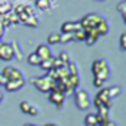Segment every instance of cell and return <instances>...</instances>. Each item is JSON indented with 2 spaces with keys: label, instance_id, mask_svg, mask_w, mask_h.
I'll return each instance as SVG.
<instances>
[{
  "label": "cell",
  "instance_id": "83f0119b",
  "mask_svg": "<svg viewBox=\"0 0 126 126\" xmlns=\"http://www.w3.org/2000/svg\"><path fill=\"white\" fill-rule=\"evenodd\" d=\"M68 43V42H73V33H65V34H61L59 37V43Z\"/></svg>",
  "mask_w": 126,
  "mask_h": 126
},
{
  "label": "cell",
  "instance_id": "30bf717a",
  "mask_svg": "<svg viewBox=\"0 0 126 126\" xmlns=\"http://www.w3.org/2000/svg\"><path fill=\"white\" fill-rule=\"evenodd\" d=\"M25 85V79H18V80H9L6 82L5 85V89L8 92H15V91H19L22 86Z\"/></svg>",
  "mask_w": 126,
  "mask_h": 126
},
{
  "label": "cell",
  "instance_id": "6da1fadb",
  "mask_svg": "<svg viewBox=\"0 0 126 126\" xmlns=\"http://www.w3.org/2000/svg\"><path fill=\"white\" fill-rule=\"evenodd\" d=\"M91 70H92V74L95 77H99L104 82L110 77V67H108L105 59H96V61H94L92 65H91Z\"/></svg>",
  "mask_w": 126,
  "mask_h": 126
},
{
  "label": "cell",
  "instance_id": "d6986e66",
  "mask_svg": "<svg viewBox=\"0 0 126 126\" xmlns=\"http://www.w3.org/2000/svg\"><path fill=\"white\" fill-rule=\"evenodd\" d=\"M85 125L86 126H95V125H98L96 123V114L95 113H88L86 117H85Z\"/></svg>",
  "mask_w": 126,
  "mask_h": 126
},
{
  "label": "cell",
  "instance_id": "484cf974",
  "mask_svg": "<svg viewBox=\"0 0 126 126\" xmlns=\"http://www.w3.org/2000/svg\"><path fill=\"white\" fill-rule=\"evenodd\" d=\"M58 59L62 62L64 65H67L68 62H70V53L68 52H65V50H62L61 53H59V56H58Z\"/></svg>",
  "mask_w": 126,
  "mask_h": 126
},
{
  "label": "cell",
  "instance_id": "e0dca14e",
  "mask_svg": "<svg viewBox=\"0 0 126 126\" xmlns=\"http://www.w3.org/2000/svg\"><path fill=\"white\" fill-rule=\"evenodd\" d=\"M96 98L104 104V102H107L108 99H110V96H108V89L107 88H101L99 91H98V94H96Z\"/></svg>",
  "mask_w": 126,
  "mask_h": 126
},
{
  "label": "cell",
  "instance_id": "7bdbcfd3",
  "mask_svg": "<svg viewBox=\"0 0 126 126\" xmlns=\"http://www.w3.org/2000/svg\"><path fill=\"white\" fill-rule=\"evenodd\" d=\"M2 101H3V95L0 94V104H2Z\"/></svg>",
  "mask_w": 126,
  "mask_h": 126
},
{
  "label": "cell",
  "instance_id": "b9f144b4",
  "mask_svg": "<svg viewBox=\"0 0 126 126\" xmlns=\"http://www.w3.org/2000/svg\"><path fill=\"white\" fill-rule=\"evenodd\" d=\"M45 126H58V125H55V123H46Z\"/></svg>",
  "mask_w": 126,
  "mask_h": 126
},
{
  "label": "cell",
  "instance_id": "8fae6325",
  "mask_svg": "<svg viewBox=\"0 0 126 126\" xmlns=\"http://www.w3.org/2000/svg\"><path fill=\"white\" fill-rule=\"evenodd\" d=\"M85 31V34H86V39H85V43L88 45V46H92L96 40H98V33H96V30L95 28H86V30H83Z\"/></svg>",
  "mask_w": 126,
  "mask_h": 126
},
{
  "label": "cell",
  "instance_id": "7c38bea8",
  "mask_svg": "<svg viewBox=\"0 0 126 126\" xmlns=\"http://www.w3.org/2000/svg\"><path fill=\"white\" fill-rule=\"evenodd\" d=\"M36 53L39 55V58H40L42 61H45V59H47V58L52 56V52H50L49 45H39L37 49H36Z\"/></svg>",
  "mask_w": 126,
  "mask_h": 126
},
{
  "label": "cell",
  "instance_id": "8d00e7d4",
  "mask_svg": "<svg viewBox=\"0 0 126 126\" xmlns=\"http://www.w3.org/2000/svg\"><path fill=\"white\" fill-rule=\"evenodd\" d=\"M104 107H105L107 110H110V108L113 107V99H108L107 102H104Z\"/></svg>",
  "mask_w": 126,
  "mask_h": 126
},
{
  "label": "cell",
  "instance_id": "5b68a950",
  "mask_svg": "<svg viewBox=\"0 0 126 126\" xmlns=\"http://www.w3.org/2000/svg\"><path fill=\"white\" fill-rule=\"evenodd\" d=\"M3 74V77L9 82V80H18V79H24V74L21 70L15 68V67H5L2 71H0Z\"/></svg>",
  "mask_w": 126,
  "mask_h": 126
},
{
  "label": "cell",
  "instance_id": "ee69618b",
  "mask_svg": "<svg viewBox=\"0 0 126 126\" xmlns=\"http://www.w3.org/2000/svg\"><path fill=\"white\" fill-rule=\"evenodd\" d=\"M98 2H104V0H98Z\"/></svg>",
  "mask_w": 126,
  "mask_h": 126
},
{
  "label": "cell",
  "instance_id": "ab89813d",
  "mask_svg": "<svg viewBox=\"0 0 126 126\" xmlns=\"http://www.w3.org/2000/svg\"><path fill=\"white\" fill-rule=\"evenodd\" d=\"M104 126H117V125H116V123H114L113 120H108V122H107V123H105Z\"/></svg>",
  "mask_w": 126,
  "mask_h": 126
},
{
  "label": "cell",
  "instance_id": "60d3db41",
  "mask_svg": "<svg viewBox=\"0 0 126 126\" xmlns=\"http://www.w3.org/2000/svg\"><path fill=\"white\" fill-rule=\"evenodd\" d=\"M24 126H37V125H34V123H25Z\"/></svg>",
  "mask_w": 126,
  "mask_h": 126
},
{
  "label": "cell",
  "instance_id": "d590c367",
  "mask_svg": "<svg viewBox=\"0 0 126 126\" xmlns=\"http://www.w3.org/2000/svg\"><path fill=\"white\" fill-rule=\"evenodd\" d=\"M12 12H14L15 15H18V14H21V12H24V5H18V6H16V8H15V9L12 11Z\"/></svg>",
  "mask_w": 126,
  "mask_h": 126
},
{
  "label": "cell",
  "instance_id": "d6a6232c",
  "mask_svg": "<svg viewBox=\"0 0 126 126\" xmlns=\"http://www.w3.org/2000/svg\"><path fill=\"white\" fill-rule=\"evenodd\" d=\"M94 85H95L96 88H99V89H101V88H104V80H102V79H99V77H95V79H94Z\"/></svg>",
  "mask_w": 126,
  "mask_h": 126
},
{
  "label": "cell",
  "instance_id": "ba28073f",
  "mask_svg": "<svg viewBox=\"0 0 126 126\" xmlns=\"http://www.w3.org/2000/svg\"><path fill=\"white\" fill-rule=\"evenodd\" d=\"M80 24L79 21H65L64 24L61 25V34H65V33H74L77 30H80Z\"/></svg>",
  "mask_w": 126,
  "mask_h": 126
},
{
  "label": "cell",
  "instance_id": "277c9868",
  "mask_svg": "<svg viewBox=\"0 0 126 126\" xmlns=\"http://www.w3.org/2000/svg\"><path fill=\"white\" fill-rule=\"evenodd\" d=\"M99 19H101V16L98 14H88V15H85L79 21V24H80V27L83 30H86V28H95V25L98 24Z\"/></svg>",
  "mask_w": 126,
  "mask_h": 126
},
{
  "label": "cell",
  "instance_id": "7a4b0ae2",
  "mask_svg": "<svg viewBox=\"0 0 126 126\" xmlns=\"http://www.w3.org/2000/svg\"><path fill=\"white\" fill-rule=\"evenodd\" d=\"M73 95H74V101H76V105H77L79 110H88L89 108L91 99H89V95L85 89L77 88V89H74Z\"/></svg>",
  "mask_w": 126,
  "mask_h": 126
},
{
  "label": "cell",
  "instance_id": "9a60e30c",
  "mask_svg": "<svg viewBox=\"0 0 126 126\" xmlns=\"http://www.w3.org/2000/svg\"><path fill=\"white\" fill-rule=\"evenodd\" d=\"M36 6L42 12H47L50 9V0H36Z\"/></svg>",
  "mask_w": 126,
  "mask_h": 126
},
{
  "label": "cell",
  "instance_id": "4dcf8cb0",
  "mask_svg": "<svg viewBox=\"0 0 126 126\" xmlns=\"http://www.w3.org/2000/svg\"><path fill=\"white\" fill-rule=\"evenodd\" d=\"M108 111L110 110H107L104 105H101V107H98V116H101V117H108Z\"/></svg>",
  "mask_w": 126,
  "mask_h": 126
},
{
  "label": "cell",
  "instance_id": "f6af8a7d",
  "mask_svg": "<svg viewBox=\"0 0 126 126\" xmlns=\"http://www.w3.org/2000/svg\"><path fill=\"white\" fill-rule=\"evenodd\" d=\"M95 126H99V125H95Z\"/></svg>",
  "mask_w": 126,
  "mask_h": 126
},
{
  "label": "cell",
  "instance_id": "1f68e13d",
  "mask_svg": "<svg viewBox=\"0 0 126 126\" xmlns=\"http://www.w3.org/2000/svg\"><path fill=\"white\" fill-rule=\"evenodd\" d=\"M120 49L126 50V33L120 34Z\"/></svg>",
  "mask_w": 126,
  "mask_h": 126
},
{
  "label": "cell",
  "instance_id": "74e56055",
  "mask_svg": "<svg viewBox=\"0 0 126 126\" xmlns=\"http://www.w3.org/2000/svg\"><path fill=\"white\" fill-rule=\"evenodd\" d=\"M94 105H95V107L98 108V107H101V105H104V104H102V102H101V101H99V99H98L96 96H95V99H94Z\"/></svg>",
  "mask_w": 126,
  "mask_h": 126
},
{
  "label": "cell",
  "instance_id": "2e32d148",
  "mask_svg": "<svg viewBox=\"0 0 126 126\" xmlns=\"http://www.w3.org/2000/svg\"><path fill=\"white\" fill-rule=\"evenodd\" d=\"M27 62H28L30 65H40L42 59L39 58V55H37L36 52H31V53L27 56Z\"/></svg>",
  "mask_w": 126,
  "mask_h": 126
},
{
  "label": "cell",
  "instance_id": "4316f807",
  "mask_svg": "<svg viewBox=\"0 0 126 126\" xmlns=\"http://www.w3.org/2000/svg\"><path fill=\"white\" fill-rule=\"evenodd\" d=\"M67 68H68V73H70V76H76V74H79V70H77V65H76V62H68L67 64Z\"/></svg>",
  "mask_w": 126,
  "mask_h": 126
},
{
  "label": "cell",
  "instance_id": "f546056e",
  "mask_svg": "<svg viewBox=\"0 0 126 126\" xmlns=\"http://www.w3.org/2000/svg\"><path fill=\"white\" fill-rule=\"evenodd\" d=\"M30 107H31V104H30L28 101H21V102H19V108H21V111L25 113V114H28Z\"/></svg>",
  "mask_w": 126,
  "mask_h": 126
},
{
  "label": "cell",
  "instance_id": "ac0fdd59",
  "mask_svg": "<svg viewBox=\"0 0 126 126\" xmlns=\"http://www.w3.org/2000/svg\"><path fill=\"white\" fill-rule=\"evenodd\" d=\"M52 62H53V56H50V58H47V59H45V61H42L40 62V67H42V70L43 71H49V70H52L53 68V64H52Z\"/></svg>",
  "mask_w": 126,
  "mask_h": 126
},
{
  "label": "cell",
  "instance_id": "5bb4252c",
  "mask_svg": "<svg viewBox=\"0 0 126 126\" xmlns=\"http://www.w3.org/2000/svg\"><path fill=\"white\" fill-rule=\"evenodd\" d=\"M11 46H12V52H14V59H16V61H21V59H24V53H22V50L19 49V45H18V42H12L11 43Z\"/></svg>",
  "mask_w": 126,
  "mask_h": 126
},
{
  "label": "cell",
  "instance_id": "f35d334b",
  "mask_svg": "<svg viewBox=\"0 0 126 126\" xmlns=\"http://www.w3.org/2000/svg\"><path fill=\"white\" fill-rule=\"evenodd\" d=\"M6 82H8V80L3 77V74H2V73H0V86H5V85H6Z\"/></svg>",
  "mask_w": 126,
  "mask_h": 126
},
{
  "label": "cell",
  "instance_id": "e575fe53",
  "mask_svg": "<svg viewBox=\"0 0 126 126\" xmlns=\"http://www.w3.org/2000/svg\"><path fill=\"white\" fill-rule=\"evenodd\" d=\"M52 64H53V68H61V67H64V64H62L58 58H53V62H52Z\"/></svg>",
  "mask_w": 126,
  "mask_h": 126
},
{
  "label": "cell",
  "instance_id": "836d02e7",
  "mask_svg": "<svg viewBox=\"0 0 126 126\" xmlns=\"http://www.w3.org/2000/svg\"><path fill=\"white\" fill-rule=\"evenodd\" d=\"M28 114H30V116H37V114H39V108L31 104V107H30V110H28Z\"/></svg>",
  "mask_w": 126,
  "mask_h": 126
},
{
  "label": "cell",
  "instance_id": "cb8c5ba5",
  "mask_svg": "<svg viewBox=\"0 0 126 126\" xmlns=\"http://www.w3.org/2000/svg\"><path fill=\"white\" fill-rule=\"evenodd\" d=\"M107 89H108V96H110V99H114L116 96L120 95V88H119V86H111V88H107Z\"/></svg>",
  "mask_w": 126,
  "mask_h": 126
},
{
  "label": "cell",
  "instance_id": "d4e9b609",
  "mask_svg": "<svg viewBox=\"0 0 126 126\" xmlns=\"http://www.w3.org/2000/svg\"><path fill=\"white\" fill-rule=\"evenodd\" d=\"M59 37H61V34H59V33H50V34L47 36V43H49V45L59 43Z\"/></svg>",
  "mask_w": 126,
  "mask_h": 126
},
{
  "label": "cell",
  "instance_id": "52a82bcc",
  "mask_svg": "<svg viewBox=\"0 0 126 126\" xmlns=\"http://www.w3.org/2000/svg\"><path fill=\"white\" fill-rule=\"evenodd\" d=\"M16 16H18L19 22H22L24 25H28V27H39V16H37V15L30 16V15L21 12V14H18Z\"/></svg>",
  "mask_w": 126,
  "mask_h": 126
},
{
  "label": "cell",
  "instance_id": "7402d4cb",
  "mask_svg": "<svg viewBox=\"0 0 126 126\" xmlns=\"http://www.w3.org/2000/svg\"><path fill=\"white\" fill-rule=\"evenodd\" d=\"M85 39H86V34H85L83 28H80V30H77V31H74V33H73V40H77V42H85Z\"/></svg>",
  "mask_w": 126,
  "mask_h": 126
},
{
  "label": "cell",
  "instance_id": "ffe728a7",
  "mask_svg": "<svg viewBox=\"0 0 126 126\" xmlns=\"http://www.w3.org/2000/svg\"><path fill=\"white\" fill-rule=\"evenodd\" d=\"M11 9H12V5H11L9 2H6V0L0 2V16L9 14V12H11Z\"/></svg>",
  "mask_w": 126,
  "mask_h": 126
},
{
  "label": "cell",
  "instance_id": "603a6c76",
  "mask_svg": "<svg viewBox=\"0 0 126 126\" xmlns=\"http://www.w3.org/2000/svg\"><path fill=\"white\" fill-rule=\"evenodd\" d=\"M68 82H70V85H71L73 89H77L79 85H80V76H79V74H76V76H68Z\"/></svg>",
  "mask_w": 126,
  "mask_h": 126
},
{
  "label": "cell",
  "instance_id": "f1b7e54d",
  "mask_svg": "<svg viewBox=\"0 0 126 126\" xmlns=\"http://www.w3.org/2000/svg\"><path fill=\"white\" fill-rule=\"evenodd\" d=\"M6 18H8V21H9V24H18L19 22V19H18V16L11 11L9 14H6Z\"/></svg>",
  "mask_w": 126,
  "mask_h": 126
},
{
  "label": "cell",
  "instance_id": "44dd1931",
  "mask_svg": "<svg viewBox=\"0 0 126 126\" xmlns=\"http://www.w3.org/2000/svg\"><path fill=\"white\" fill-rule=\"evenodd\" d=\"M117 11L120 12L122 18H123V22H126V0H122V2L117 5Z\"/></svg>",
  "mask_w": 126,
  "mask_h": 126
},
{
  "label": "cell",
  "instance_id": "8992f818",
  "mask_svg": "<svg viewBox=\"0 0 126 126\" xmlns=\"http://www.w3.org/2000/svg\"><path fill=\"white\" fill-rule=\"evenodd\" d=\"M0 59H2V61H11V59H14V52H12L11 43H6V42L0 40Z\"/></svg>",
  "mask_w": 126,
  "mask_h": 126
},
{
  "label": "cell",
  "instance_id": "3957f363",
  "mask_svg": "<svg viewBox=\"0 0 126 126\" xmlns=\"http://www.w3.org/2000/svg\"><path fill=\"white\" fill-rule=\"evenodd\" d=\"M52 82H55V80H50L46 74H45V76H40V77L31 79V83H33L40 92H46V94L50 92V89H52Z\"/></svg>",
  "mask_w": 126,
  "mask_h": 126
},
{
  "label": "cell",
  "instance_id": "9c48e42d",
  "mask_svg": "<svg viewBox=\"0 0 126 126\" xmlns=\"http://www.w3.org/2000/svg\"><path fill=\"white\" fill-rule=\"evenodd\" d=\"M64 99H65V96H64V94H62V92H58V91H50V92H49V101H50L52 104H55L58 108L62 107Z\"/></svg>",
  "mask_w": 126,
  "mask_h": 126
},
{
  "label": "cell",
  "instance_id": "4fadbf2b",
  "mask_svg": "<svg viewBox=\"0 0 126 126\" xmlns=\"http://www.w3.org/2000/svg\"><path fill=\"white\" fill-rule=\"evenodd\" d=\"M95 30H96V33H98V36H105L108 31H110V27H108V22L104 19V18H101L99 21H98V24L95 25Z\"/></svg>",
  "mask_w": 126,
  "mask_h": 126
}]
</instances>
